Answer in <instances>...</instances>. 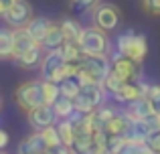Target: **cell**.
<instances>
[{
	"label": "cell",
	"instance_id": "obj_6",
	"mask_svg": "<svg viewBox=\"0 0 160 154\" xmlns=\"http://www.w3.org/2000/svg\"><path fill=\"white\" fill-rule=\"evenodd\" d=\"M32 18H35V10H32V4L28 0H18L14 6L8 8L2 14L4 24L10 28H24Z\"/></svg>",
	"mask_w": 160,
	"mask_h": 154
},
{
	"label": "cell",
	"instance_id": "obj_29",
	"mask_svg": "<svg viewBox=\"0 0 160 154\" xmlns=\"http://www.w3.org/2000/svg\"><path fill=\"white\" fill-rule=\"evenodd\" d=\"M142 10L150 16H160V0H140Z\"/></svg>",
	"mask_w": 160,
	"mask_h": 154
},
{
	"label": "cell",
	"instance_id": "obj_3",
	"mask_svg": "<svg viewBox=\"0 0 160 154\" xmlns=\"http://www.w3.org/2000/svg\"><path fill=\"white\" fill-rule=\"evenodd\" d=\"M79 45L83 49V55H112V39H109L108 31L95 24L83 28Z\"/></svg>",
	"mask_w": 160,
	"mask_h": 154
},
{
	"label": "cell",
	"instance_id": "obj_19",
	"mask_svg": "<svg viewBox=\"0 0 160 154\" xmlns=\"http://www.w3.org/2000/svg\"><path fill=\"white\" fill-rule=\"evenodd\" d=\"M59 51H61V57L65 59V63H79L83 59V49L79 41H65Z\"/></svg>",
	"mask_w": 160,
	"mask_h": 154
},
{
	"label": "cell",
	"instance_id": "obj_14",
	"mask_svg": "<svg viewBox=\"0 0 160 154\" xmlns=\"http://www.w3.org/2000/svg\"><path fill=\"white\" fill-rule=\"evenodd\" d=\"M65 63V59L61 57V51L59 49H55V51H47L45 53V59L43 63H41V79H53V75L57 73V69L61 67V65Z\"/></svg>",
	"mask_w": 160,
	"mask_h": 154
},
{
	"label": "cell",
	"instance_id": "obj_22",
	"mask_svg": "<svg viewBox=\"0 0 160 154\" xmlns=\"http://www.w3.org/2000/svg\"><path fill=\"white\" fill-rule=\"evenodd\" d=\"M59 22H61V28H63V32H65V39L67 41H79V39H81L83 28H85V27H81L77 20L63 18V20H59Z\"/></svg>",
	"mask_w": 160,
	"mask_h": 154
},
{
	"label": "cell",
	"instance_id": "obj_27",
	"mask_svg": "<svg viewBox=\"0 0 160 154\" xmlns=\"http://www.w3.org/2000/svg\"><path fill=\"white\" fill-rule=\"evenodd\" d=\"M126 142H128V140H126V136H108L106 152H108V154H118Z\"/></svg>",
	"mask_w": 160,
	"mask_h": 154
},
{
	"label": "cell",
	"instance_id": "obj_20",
	"mask_svg": "<svg viewBox=\"0 0 160 154\" xmlns=\"http://www.w3.org/2000/svg\"><path fill=\"white\" fill-rule=\"evenodd\" d=\"M53 110H55V114H57V118L59 120H71L75 116V99H69V97H59L57 102L53 103Z\"/></svg>",
	"mask_w": 160,
	"mask_h": 154
},
{
	"label": "cell",
	"instance_id": "obj_17",
	"mask_svg": "<svg viewBox=\"0 0 160 154\" xmlns=\"http://www.w3.org/2000/svg\"><path fill=\"white\" fill-rule=\"evenodd\" d=\"M65 41L67 39H65V32H63V28H61V22L53 20V22H51V28H49L47 37H45V41H43L45 51H55V49H61Z\"/></svg>",
	"mask_w": 160,
	"mask_h": 154
},
{
	"label": "cell",
	"instance_id": "obj_31",
	"mask_svg": "<svg viewBox=\"0 0 160 154\" xmlns=\"http://www.w3.org/2000/svg\"><path fill=\"white\" fill-rule=\"evenodd\" d=\"M138 150H140V144H136V142H126L124 146H122V150L118 152V154H138Z\"/></svg>",
	"mask_w": 160,
	"mask_h": 154
},
{
	"label": "cell",
	"instance_id": "obj_25",
	"mask_svg": "<svg viewBox=\"0 0 160 154\" xmlns=\"http://www.w3.org/2000/svg\"><path fill=\"white\" fill-rule=\"evenodd\" d=\"M41 134H43V138H45V142H47L49 148H59V146H63V140H61V134H59L57 126L45 128Z\"/></svg>",
	"mask_w": 160,
	"mask_h": 154
},
{
	"label": "cell",
	"instance_id": "obj_10",
	"mask_svg": "<svg viewBox=\"0 0 160 154\" xmlns=\"http://www.w3.org/2000/svg\"><path fill=\"white\" fill-rule=\"evenodd\" d=\"M49 150L47 142H45L43 134L37 130H32V134H28L27 138H22L16 146V154H45Z\"/></svg>",
	"mask_w": 160,
	"mask_h": 154
},
{
	"label": "cell",
	"instance_id": "obj_1",
	"mask_svg": "<svg viewBox=\"0 0 160 154\" xmlns=\"http://www.w3.org/2000/svg\"><path fill=\"white\" fill-rule=\"evenodd\" d=\"M12 99L18 106L20 112L28 114L35 107L45 106V95H43V79H27L20 85H16L14 93H12Z\"/></svg>",
	"mask_w": 160,
	"mask_h": 154
},
{
	"label": "cell",
	"instance_id": "obj_30",
	"mask_svg": "<svg viewBox=\"0 0 160 154\" xmlns=\"http://www.w3.org/2000/svg\"><path fill=\"white\" fill-rule=\"evenodd\" d=\"M146 144H148V146L152 148V150L156 152V154H160V130L154 132V134L148 138V142H146Z\"/></svg>",
	"mask_w": 160,
	"mask_h": 154
},
{
	"label": "cell",
	"instance_id": "obj_33",
	"mask_svg": "<svg viewBox=\"0 0 160 154\" xmlns=\"http://www.w3.org/2000/svg\"><path fill=\"white\" fill-rule=\"evenodd\" d=\"M150 102H152V107H154V114H156V116H160V93L156 95V97H152V99H150Z\"/></svg>",
	"mask_w": 160,
	"mask_h": 154
},
{
	"label": "cell",
	"instance_id": "obj_36",
	"mask_svg": "<svg viewBox=\"0 0 160 154\" xmlns=\"http://www.w3.org/2000/svg\"><path fill=\"white\" fill-rule=\"evenodd\" d=\"M2 154H8V152H2Z\"/></svg>",
	"mask_w": 160,
	"mask_h": 154
},
{
	"label": "cell",
	"instance_id": "obj_7",
	"mask_svg": "<svg viewBox=\"0 0 160 154\" xmlns=\"http://www.w3.org/2000/svg\"><path fill=\"white\" fill-rule=\"evenodd\" d=\"M112 55H83V59L79 61V67L83 71H87L89 75H93L98 81H103L109 71H112Z\"/></svg>",
	"mask_w": 160,
	"mask_h": 154
},
{
	"label": "cell",
	"instance_id": "obj_16",
	"mask_svg": "<svg viewBox=\"0 0 160 154\" xmlns=\"http://www.w3.org/2000/svg\"><path fill=\"white\" fill-rule=\"evenodd\" d=\"M51 22H53V20H49L47 16H35V18H32L24 28L31 32V37L37 41V43L43 45L45 37H47V32H49V28H51Z\"/></svg>",
	"mask_w": 160,
	"mask_h": 154
},
{
	"label": "cell",
	"instance_id": "obj_5",
	"mask_svg": "<svg viewBox=\"0 0 160 154\" xmlns=\"http://www.w3.org/2000/svg\"><path fill=\"white\" fill-rule=\"evenodd\" d=\"M91 20L95 27L103 28V31H116L122 22V12L116 4L112 2H99L98 6L91 10Z\"/></svg>",
	"mask_w": 160,
	"mask_h": 154
},
{
	"label": "cell",
	"instance_id": "obj_24",
	"mask_svg": "<svg viewBox=\"0 0 160 154\" xmlns=\"http://www.w3.org/2000/svg\"><path fill=\"white\" fill-rule=\"evenodd\" d=\"M59 85H61V95L63 97L75 99L79 93H81V83H79L77 79H65V81L59 83Z\"/></svg>",
	"mask_w": 160,
	"mask_h": 154
},
{
	"label": "cell",
	"instance_id": "obj_35",
	"mask_svg": "<svg viewBox=\"0 0 160 154\" xmlns=\"http://www.w3.org/2000/svg\"><path fill=\"white\" fill-rule=\"evenodd\" d=\"M138 154H156V152H154L152 148H150L148 144L144 142V144H140V150H138Z\"/></svg>",
	"mask_w": 160,
	"mask_h": 154
},
{
	"label": "cell",
	"instance_id": "obj_18",
	"mask_svg": "<svg viewBox=\"0 0 160 154\" xmlns=\"http://www.w3.org/2000/svg\"><path fill=\"white\" fill-rule=\"evenodd\" d=\"M0 57L14 59V28L10 27L0 31Z\"/></svg>",
	"mask_w": 160,
	"mask_h": 154
},
{
	"label": "cell",
	"instance_id": "obj_34",
	"mask_svg": "<svg viewBox=\"0 0 160 154\" xmlns=\"http://www.w3.org/2000/svg\"><path fill=\"white\" fill-rule=\"evenodd\" d=\"M6 144H8V132L2 130L0 132V148H6Z\"/></svg>",
	"mask_w": 160,
	"mask_h": 154
},
{
	"label": "cell",
	"instance_id": "obj_32",
	"mask_svg": "<svg viewBox=\"0 0 160 154\" xmlns=\"http://www.w3.org/2000/svg\"><path fill=\"white\" fill-rule=\"evenodd\" d=\"M16 2H18V0H0V14H4V12H6L8 8H12Z\"/></svg>",
	"mask_w": 160,
	"mask_h": 154
},
{
	"label": "cell",
	"instance_id": "obj_9",
	"mask_svg": "<svg viewBox=\"0 0 160 154\" xmlns=\"http://www.w3.org/2000/svg\"><path fill=\"white\" fill-rule=\"evenodd\" d=\"M112 71L116 73L122 81H138L140 79V63L132 61L130 57H124V55H118L113 53L112 55Z\"/></svg>",
	"mask_w": 160,
	"mask_h": 154
},
{
	"label": "cell",
	"instance_id": "obj_28",
	"mask_svg": "<svg viewBox=\"0 0 160 154\" xmlns=\"http://www.w3.org/2000/svg\"><path fill=\"white\" fill-rule=\"evenodd\" d=\"M69 4H71L73 10L83 12V10H89V8L93 10V8L99 4V0H69Z\"/></svg>",
	"mask_w": 160,
	"mask_h": 154
},
{
	"label": "cell",
	"instance_id": "obj_23",
	"mask_svg": "<svg viewBox=\"0 0 160 154\" xmlns=\"http://www.w3.org/2000/svg\"><path fill=\"white\" fill-rule=\"evenodd\" d=\"M43 95H45V106H53L61 97V85L55 83V81L43 79Z\"/></svg>",
	"mask_w": 160,
	"mask_h": 154
},
{
	"label": "cell",
	"instance_id": "obj_15",
	"mask_svg": "<svg viewBox=\"0 0 160 154\" xmlns=\"http://www.w3.org/2000/svg\"><path fill=\"white\" fill-rule=\"evenodd\" d=\"M35 47H39V43L31 37L27 28H14V59Z\"/></svg>",
	"mask_w": 160,
	"mask_h": 154
},
{
	"label": "cell",
	"instance_id": "obj_11",
	"mask_svg": "<svg viewBox=\"0 0 160 154\" xmlns=\"http://www.w3.org/2000/svg\"><path fill=\"white\" fill-rule=\"evenodd\" d=\"M45 47L43 45H39V47L31 49V51L22 53L20 57H16V65H18L20 69H24V71H35V69H41V63H43L45 59Z\"/></svg>",
	"mask_w": 160,
	"mask_h": 154
},
{
	"label": "cell",
	"instance_id": "obj_21",
	"mask_svg": "<svg viewBox=\"0 0 160 154\" xmlns=\"http://www.w3.org/2000/svg\"><path fill=\"white\" fill-rule=\"evenodd\" d=\"M57 130H59V134H61L63 146L73 148V144H75V136H77V132H75V124L71 122V120H59Z\"/></svg>",
	"mask_w": 160,
	"mask_h": 154
},
{
	"label": "cell",
	"instance_id": "obj_26",
	"mask_svg": "<svg viewBox=\"0 0 160 154\" xmlns=\"http://www.w3.org/2000/svg\"><path fill=\"white\" fill-rule=\"evenodd\" d=\"M102 83H103V87H106L108 95H113V93H116V91L120 89L122 85H124L126 81H122V79L118 77V75H116V73H113V71H109V75H108L106 79H103Z\"/></svg>",
	"mask_w": 160,
	"mask_h": 154
},
{
	"label": "cell",
	"instance_id": "obj_2",
	"mask_svg": "<svg viewBox=\"0 0 160 154\" xmlns=\"http://www.w3.org/2000/svg\"><path fill=\"white\" fill-rule=\"evenodd\" d=\"M116 53L118 55L130 57L136 63H144L146 55H148V41H146V35H140V32L134 31H126L122 35H118L116 39Z\"/></svg>",
	"mask_w": 160,
	"mask_h": 154
},
{
	"label": "cell",
	"instance_id": "obj_12",
	"mask_svg": "<svg viewBox=\"0 0 160 154\" xmlns=\"http://www.w3.org/2000/svg\"><path fill=\"white\" fill-rule=\"evenodd\" d=\"M113 102L116 103H122V106H130L132 102H136V99L144 97V93H142L140 85H138V81H126L124 85L120 87V89L116 91V93L112 95Z\"/></svg>",
	"mask_w": 160,
	"mask_h": 154
},
{
	"label": "cell",
	"instance_id": "obj_4",
	"mask_svg": "<svg viewBox=\"0 0 160 154\" xmlns=\"http://www.w3.org/2000/svg\"><path fill=\"white\" fill-rule=\"evenodd\" d=\"M106 97H108V91L103 87V83L85 85L81 87V93L75 97V110H77V114H83V116L93 114L106 103Z\"/></svg>",
	"mask_w": 160,
	"mask_h": 154
},
{
	"label": "cell",
	"instance_id": "obj_8",
	"mask_svg": "<svg viewBox=\"0 0 160 154\" xmlns=\"http://www.w3.org/2000/svg\"><path fill=\"white\" fill-rule=\"evenodd\" d=\"M27 122L32 130L37 132H43L45 128H51V126H57L59 124V118L55 114L53 106H39L35 107L32 112L27 114Z\"/></svg>",
	"mask_w": 160,
	"mask_h": 154
},
{
	"label": "cell",
	"instance_id": "obj_13",
	"mask_svg": "<svg viewBox=\"0 0 160 154\" xmlns=\"http://www.w3.org/2000/svg\"><path fill=\"white\" fill-rule=\"evenodd\" d=\"M124 114L130 120H146L150 116H154V107L148 97H140L136 102H132L130 106H124Z\"/></svg>",
	"mask_w": 160,
	"mask_h": 154
}]
</instances>
